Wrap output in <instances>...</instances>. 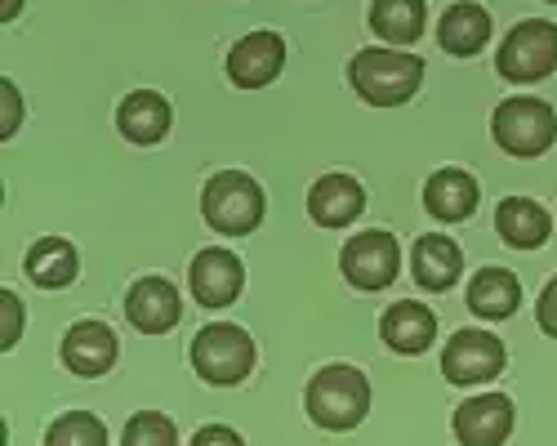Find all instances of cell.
Segmentation results:
<instances>
[{
    "instance_id": "6da1fadb",
    "label": "cell",
    "mask_w": 557,
    "mask_h": 446,
    "mask_svg": "<svg viewBox=\"0 0 557 446\" xmlns=\"http://www.w3.org/2000/svg\"><path fill=\"white\" fill-rule=\"evenodd\" d=\"M304 407L312 416L317 429L326 433H348L366 420L370 411V384L357 367H344V362H331L321 367L312 380H308V393H304Z\"/></svg>"
},
{
    "instance_id": "7a4b0ae2",
    "label": "cell",
    "mask_w": 557,
    "mask_h": 446,
    "mask_svg": "<svg viewBox=\"0 0 557 446\" xmlns=\"http://www.w3.org/2000/svg\"><path fill=\"white\" fill-rule=\"evenodd\" d=\"M348 80L370 108H397L420 89L424 63L401 50H361L348 63Z\"/></svg>"
},
{
    "instance_id": "3957f363",
    "label": "cell",
    "mask_w": 557,
    "mask_h": 446,
    "mask_svg": "<svg viewBox=\"0 0 557 446\" xmlns=\"http://www.w3.org/2000/svg\"><path fill=\"white\" fill-rule=\"evenodd\" d=\"M201 214H206V223L214 233L246 237V233L259 228V219H263V188L246 170H223L201 193Z\"/></svg>"
},
{
    "instance_id": "277c9868",
    "label": "cell",
    "mask_w": 557,
    "mask_h": 446,
    "mask_svg": "<svg viewBox=\"0 0 557 446\" xmlns=\"http://www.w3.org/2000/svg\"><path fill=\"white\" fill-rule=\"evenodd\" d=\"M491 134H495L499 152H508V157H540L557 139V112L531 95L504 99L491 116Z\"/></svg>"
},
{
    "instance_id": "5b68a950",
    "label": "cell",
    "mask_w": 557,
    "mask_h": 446,
    "mask_svg": "<svg viewBox=\"0 0 557 446\" xmlns=\"http://www.w3.org/2000/svg\"><path fill=\"white\" fill-rule=\"evenodd\" d=\"M255 339L232 326V322H214V326H201L197 339H193V371L206 380V384H242L250 371H255Z\"/></svg>"
},
{
    "instance_id": "8992f818",
    "label": "cell",
    "mask_w": 557,
    "mask_h": 446,
    "mask_svg": "<svg viewBox=\"0 0 557 446\" xmlns=\"http://www.w3.org/2000/svg\"><path fill=\"white\" fill-rule=\"evenodd\" d=\"M553 67H557V27L544 18L518 23L495 54V72L513 85H531V80L548 76Z\"/></svg>"
},
{
    "instance_id": "52a82bcc",
    "label": "cell",
    "mask_w": 557,
    "mask_h": 446,
    "mask_svg": "<svg viewBox=\"0 0 557 446\" xmlns=\"http://www.w3.org/2000/svg\"><path fill=\"white\" fill-rule=\"evenodd\" d=\"M508 362L499 335L491 331H455L442 348V375L450 384H491Z\"/></svg>"
},
{
    "instance_id": "ba28073f",
    "label": "cell",
    "mask_w": 557,
    "mask_h": 446,
    "mask_svg": "<svg viewBox=\"0 0 557 446\" xmlns=\"http://www.w3.org/2000/svg\"><path fill=\"white\" fill-rule=\"evenodd\" d=\"M339 268L344 277L357 286V290H388L401 273V250H397V237L393 233H357L348 237L344 255H339Z\"/></svg>"
},
{
    "instance_id": "9c48e42d",
    "label": "cell",
    "mask_w": 557,
    "mask_h": 446,
    "mask_svg": "<svg viewBox=\"0 0 557 446\" xmlns=\"http://www.w3.org/2000/svg\"><path fill=\"white\" fill-rule=\"evenodd\" d=\"M513 401L508 393H482V397H469L463 407H455V437L459 446H504L508 433H513Z\"/></svg>"
},
{
    "instance_id": "30bf717a",
    "label": "cell",
    "mask_w": 557,
    "mask_h": 446,
    "mask_svg": "<svg viewBox=\"0 0 557 446\" xmlns=\"http://www.w3.org/2000/svg\"><path fill=\"white\" fill-rule=\"evenodd\" d=\"M282 67H286V40L276 32H250L227 54V76L242 89H263L268 80L282 76Z\"/></svg>"
},
{
    "instance_id": "8fae6325",
    "label": "cell",
    "mask_w": 557,
    "mask_h": 446,
    "mask_svg": "<svg viewBox=\"0 0 557 446\" xmlns=\"http://www.w3.org/2000/svg\"><path fill=\"white\" fill-rule=\"evenodd\" d=\"M116 352H121V344H116V331L112 326H103V322H76L67 335H63V348H59V357H63V367L72 371V375H81V380H99V375H108L112 367H116Z\"/></svg>"
},
{
    "instance_id": "7c38bea8",
    "label": "cell",
    "mask_w": 557,
    "mask_h": 446,
    "mask_svg": "<svg viewBox=\"0 0 557 446\" xmlns=\"http://www.w3.org/2000/svg\"><path fill=\"white\" fill-rule=\"evenodd\" d=\"M246 286V268L242 259L223 250V246H210L193 259V299L201 308H227V303H237Z\"/></svg>"
},
{
    "instance_id": "4fadbf2b",
    "label": "cell",
    "mask_w": 557,
    "mask_h": 446,
    "mask_svg": "<svg viewBox=\"0 0 557 446\" xmlns=\"http://www.w3.org/2000/svg\"><path fill=\"white\" fill-rule=\"evenodd\" d=\"M125 318H129V326H138L144 335H165V331H174L178 318H183V299H178L174 282H165V277L134 282L129 295H125Z\"/></svg>"
},
{
    "instance_id": "5bb4252c",
    "label": "cell",
    "mask_w": 557,
    "mask_h": 446,
    "mask_svg": "<svg viewBox=\"0 0 557 446\" xmlns=\"http://www.w3.org/2000/svg\"><path fill=\"white\" fill-rule=\"evenodd\" d=\"M361 206H366V193L352 174H321L308 193V214L321 228H348L361 214Z\"/></svg>"
},
{
    "instance_id": "9a60e30c",
    "label": "cell",
    "mask_w": 557,
    "mask_h": 446,
    "mask_svg": "<svg viewBox=\"0 0 557 446\" xmlns=\"http://www.w3.org/2000/svg\"><path fill=\"white\" fill-rule=\"evenodd\" d=\"M380 335H384V344L393 352L414 357V352H424L437 339V318H433V308L414 303V299H401L380 318Z\"/></svg>"
},
{
    "instance_id": "2e32d148",
    "label": "cell",
    "mask_w": 557,
    "mask_h": 446,
    "mask_svg": "<svg viewBox=\"0 0 557 446\" xmlns=\"http://www.w3.org/2000/svg\"><path fill=\"white\" fill-rule=\"evenodd\" d=\"M410 273H414V282H420L424 290H450L455 282H459V273H463V255H459V246L450 241V237H442V233H433V237H420L414 241V250H410Z\"/></svg>"
},
{
    "instance_id": "e0dca14e",
    "label": "cell",
    "mask_w": 557,
    "mask_h": 446,
    "mask_svg": "<svg viewBox=\"0 0 557 446\" xmlns=\"http://www.w3.org/2000/svg\"><path fill=\"white\" fill-rule=\"evenodd\" d=\"M116 125L129 144L138 148H152L165 139L170 129V103L157 95V89H134V95H125L121 112H116Z\"/></svg>"
},
{
    "instance_id": "ac0fdd59",
    "label": "cell",
    "mask_w": 557,
    "mask_h": 446,
    "mask_svg": "<svg viewBox=\"0 0 557 446\" xmlns=\"http://www.w3.org/2000/svg\"><path fill=\"white\" fill-rule=\"evenodd\" d=\"M424 206L442 223H463L478 210V178L463 170H437L424 184Z\"/></svg>"
},
{
    "instance_id": "d6986e66",
    "label": "cell",
    "mask_w": 557,
    "mask_h": 446,
    "mask_svg": "<svg viewBox=\"0 0 557 446\" xmlns=\"http://www.w3.org/2000/svg\"><path fill=\"white\" fill-rule=\"evenodd\" d=\"M437 40H442V50L455 54V59H469L478 54L482 45L491 40V18L482 5H473V0H459V5H450L437 23Z\"/></svg>"
},
{
    "instance_id": "ffe728a7",
    "label": "cell",
    "mask_w": 557,
    "mask_h": 446,
    "mask_svg": "<svg viewBox=\"0 0 557 446\" xmlns=\"http://www.w3.org/2000/svg\"><path fill=\"white\" fill-rule=\"evenodd\" d=\"M495 228H499V237H504L508 246L535 250V246L548 241L553 223H548V210L535 206L531 197H508V201H499V210H495Z\"/></svg>"
},
{
    "instance_id": "44dd1931",
    "label": "cell",
    "mask_w": 557,
    "mask_h": 446,
    "mask_svg": "<svg viewBox=\"0 0 557 446\" xmlns=\"http://www.w3.org/2000/svg\"><path fill=\"white\" fill-rule=\"evenodd\" d=\"M518 303H522V282L508 273V268H482V273L473 277V286H469V308L486 322L513 318Z\"/></svg>"
},
{
    "instance_id": "7402d4cb",
    "label": "cell",
    "mask_w": 557,
    "mask_h": 446,
    "mask_svg": "<svg viewBox=\"0 0 557 446\" xmlns=\"http://www.w3.org/2000/svg\"><path fill=\"white\" fill-rule=\"evenodd\" d=\"M27 277L40 286V290H63V286H72L76 282V273H81V259H76V246L72 241H63V237H45V241H36L32 250H27Z\"/></svg>"
},
{
    "instance_id": "603a6c76",
    "label": "cell",
    "mask_w": 557,
    "mask_h": 446,
    "mask_svg": "<svg viewBox=\"0 0 557 446\" xmlns=\"http://www.w3.org/2000/svg\"><path fill=\"white\" fill-rule=\"evenodd\" d=\"M424 0H375L370 5V27L375 36L393 40V45H410L424 36Z\"/></svg>"
},
{
    "instance_id": "cb8c5ba5",
    "label": "cell",
    "mask_w": 557,
    "mask_h": 446,
    "mask_svg": "<svg viewBox=\"0 0 557 446\" xmlns=\"http://www.w3.org/2000/svg\"><path fill=\"white\" fill-rule=\"evenodd\" d=\"M45 446H108V424L89 411H63L45 433Z\"/></svg>"
},
{
    "instance_id": "d4e9b609",
    "label": "cell",
    "mask_w": 557,
    "mask_h": 446,
    "mask_svg": "<svg viewBox=\"0 0 557 446\" xmlns=\"http://www.w3.org/2000/svg\"><path fill=\"white\" fill-rule=\"evenodd\" d=\"M121 446H178V429L161 411H138V416H129Z\"/></svg>"
},
{
    "instance_id": "484cf974",
    "label": "cell",
    "mask_w": 557,
    "mask_h": 446,
    "mask_svg": "<svg viewBox=\"0 0 557 446\" xmlns=\"http://www.w3.org/2000/svg\"><path fill=\"white\" fill-rule=\"evenodd\" d=\"M18 339H23V299L0 290V348L10 352Z\"/></svg>"
},
{
    "instance_id": "4316f807",
    "label": "cell",
    "mask_w": 557,
    "mask_h": 446,
    "mask_svg": "<svg viewBox=\"0 0 557 446\" xmlns=\"http://www.w3.org/2000/svg\"><path fill=\"white\" fill-rule=\"evenodd\" d=\"M23 125V99H18V85L14 80H0V134H10Z\"/></svg>"
},
{
    "instance_id": "83f0119b",
    "label": "cell",
    "mask_w": 557,
    "mask_h": 446,
    "mask_svg": "<svg viewBox=\"0 0 557 446\" xmlns=\"http://www.w3.org/2000/svg\"><path fill=\"white\" fill-rule=\"evenodd\" d=\"M535 322H540V331H544V335H553V339H557V277H553V282L540 290Z\"/></svg>"
},
{
    "instance_id": "f1b7e54d",
    "label": "cell",
    "mask_w": 557,
    "mask_h": 446,
    "mask_svg": "<svg viewBox=\"0 0 557 446\" xmlns=\"http://www.w3.org/2000/svg\"><path fill=\"white\" fill-rule=\"evenodd\" d=\"M193 446H246V442H242L237 429H227V424H206V429H197Z\"/></svg>"
},
{
    "instance_id": "f546056e",
    "label": "cell",
    "mask_w": 557,
    "mask_h": 446,
    "mask_svg": "<svg viewBox=\"0 0 557 446\" xmlns=\"http://www.w3.org/2000/svg\"><path fill=\"white\" fill-rule=\"evenodd\" d=\"M18 10H23V0H0V18H18Z\"/></svg>"
},
{
    "instance_id": "4dcf8cb0",
    "label": "cell",
    "mask_w": 557,
    "mask_h": 446,
    "mask_svg": "<svg viewBox=\"0 0 557 446\" xmlns=\"http://www.w3.org/2000/svg\"><path fill=\"white\" fill-rule=\"evenodd\" d=\"M553 5H557V0H553Z\"/></svg>"
}]
</instances>
